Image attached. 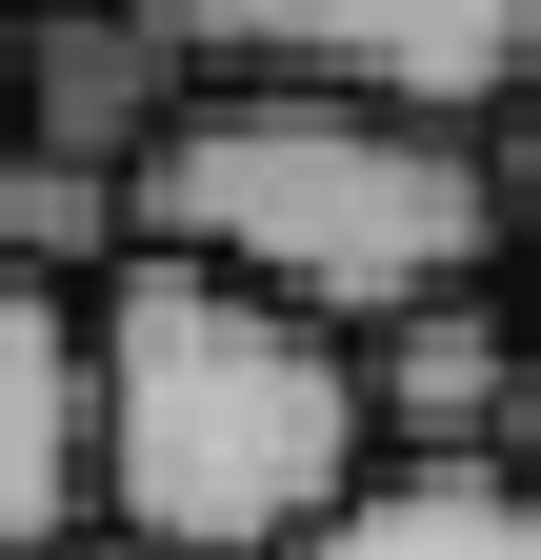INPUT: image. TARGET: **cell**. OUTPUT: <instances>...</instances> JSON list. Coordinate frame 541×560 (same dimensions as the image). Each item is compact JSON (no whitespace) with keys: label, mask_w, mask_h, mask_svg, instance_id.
<instances>
[{"label":"cell","mask_w":541,"mask_h":560,"mask_svg":"<svg viewBox=\"0 0 541 560\" xmlns=\"http://www.w3.org/2000/svg\"><path fill=\"white\" fill-rule=\"evenodd\" d=\"M381 480V381L361 320L281 301V280L141 241L101 280V521L161 560H301Z\"/></svg>","instance_id":"1"},{"label":"cell","mask_w":541,"mask_h":560,"mask_svg":"<svg viewBox=\"0 0 541 560\" xmlns=\"http://www.w3.org/2000/svg\"><path fill=\"white\" fill-rule=\"evenodd\" d=\"M141 241H200V260L321 301V320H401L441 280H502L521 180H502V120H441V101L200 81L161 120V161H141Z\"/></svg>","instance_id":"2"},{"label":"cell","mask_w":541,"mask_h":560,"mask_svg":"<svg viewBox=\"0 0 541 560\" xmlns=\"http://www.w3.org/2000/svg\"><path fill=\"white\" fill-rule=\"evenodd\" d=\"M161 21L200 40V81H361L441 120L541 101V0H161Z\"/></svg>","instance_id":"3"},{"label":"cell","mask_w":541,"mask_h":560,"mask_svg":"<svg viewBox=\"0 0 541 560\" xmlns=\"http://www.w3.org/2000/svg\"><path fill=\"white\" fill-rule=\"evenodd\" d=\"M101 521V280L0 260V560Z\"/></svg>","instance_id":"4"},{"label":"cell","mask_w":541,"mask_h":560,"mask_svg":"<svg viewBox=\"0 0 541 560\" xmlns=\"http://www.w3.org/2000/svg\"><path fill=\"white\" fill-rule=\"evenodd\" d=\"M521 361H541V320L502 301V280H441V301L361 320V381H381V441L401 460H502L521 441Z\"/></svg>","instance_id":"5"},{"label":"cell","mask_w":541,"mask_h":560,"mask_svg":"<svg viewBox=\"0 0 541 560\" xmlns=\"http://www.w3.org/2000/svg\"><path fill=\"white\" fill-rule=\"evenodd\" d=\"M181 101H200V40L161 21V0H41L21 21V140H81V161L141 180Z\"/></svg>","instance_id":"6"},{"label":"cell","mask_w":541,"mask_h":560,"mask_svg":"<svg viewBox=\"0 0 541 560\" xmlns=\"http://www.w3.org/2000/svg\"><path fill=\"white\" fill-rule=\"evenodd\" d=\"M301 560H541V460H401Z\"/></svg>","instance_id":"7"},{"label":"cell","mask_w":541,"mask_h":560,"mask_svg":"<svg viewBox=\"0 0 541 560\" xmlns=\"http://www.w3.org/2000/svg\"><path fill=\"white\" fill-rule=\"evenodd\" d=\"M0 260H41V280H120V260H141V180L81 161V140H0Z\"/></svg>","instance_id":"8"},{"label":"cell","mask_w":541,"mask_h":560,"mask_svg":"<svg viewBox=\"0 0 541 560\" xmlns=\"http://www.w3.org/2000/svg\"><path fill=\"white\" fill-rule=\"evenodd\" d=\"M502 180H521V241H541V101H502Z\"/></svg>","instance_id":"9"},{"label":"cell","mask_w":541,"mask_h":560,"mask_svg":"<svg viewBox=\"0 0 541 560\" xmlns=\"http://www.w3.org/2000/svg\"><path fill=\"white\" fill-rule=\"evenodd\" d=\"M21 560H161V540H21Z\"/></svg>","instance_id":"10"},{"label":"cell","mask_w":541,"mask_h":560,"mask_svg":"<svg viewBox=\"0 0 541 560\" xmlns=\"http://www.w3.org/2000/svg\"><path fill=\"white\" fill-rule=\"evenodd\" d=\"M0 140H21V21H0Z\"/></svg>","instance_id":"11"},{"label":"cell","mask_w":541,"mask_h":560,"mask_svg":"<svg viewBox=\"0 0 541 560\" xmlns=\"http://www.w3.org/2000/svg\"><path fill=\"white\" fill-rule=\"evenodd\" d=\"M502 460H541V361H521V441H502Z\"/></svg>","instance_id":"12"}]
</instances>
